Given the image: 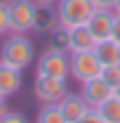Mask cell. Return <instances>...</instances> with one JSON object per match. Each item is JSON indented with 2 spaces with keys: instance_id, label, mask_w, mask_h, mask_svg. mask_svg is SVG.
Wrapping results in <instances>:
<instances>
[{
  "instance_id": "cell-1",
  "label": "cell",
  "mask_w": 120,
  "mask_h": 123,
  "mask_svg": "<svg viewBox=\"0 0 120 123\" xmlns=\"http://www.w3.org/2000/svg\"><path fill=\"white\" fill-rule=\"evenodd\" d=\"M33 55L35 50H33V43L26 38V33H12L0 47V62L21 71L33 64Z\"/></svg>"
},
{
  "instance_id": "cell-2",
  "label": "cell",
  "mask_w": 120,
  "mask_h": 123,
  "mask_svg": "<svg viewBox=\"0 0 120 123\" xmlns=\"http://www.w3.org/2000/svg\"><path fill=\"white\" fill-rule=\"evenodd\" d=\"M97 7L92 5V0H59L57 2V14H59V24L66 29H75V26H85L90 21L92 12Z\"/></svg>"
},
{
  "instance_id": "cell-3",
  "label": "cell",
  "mask_w": 120,
  "mask_h": 123,
  "mask_svg": "<svg viewBox=\"0 0 120 123\" xmlns=\"http://www.w3.org/2000/svg\"><path fill=\"white\" fill-rule=\"evenodd\" d=\"M35 76H49V78H66L71 76V55L47 47L40 55L35 64Z\"/></svg>"
},
{
  "instance_id": "cell-4",
  "label": "cell",
  "mask_w": 120,
  "mask_h": 123,
  "mask_svg": "<svg viewBox=\"0 0 120 123\" xmlns=\"http://www.w3.org/2000/svg\"><path fill=\"white\" fill-rule=\"evenodd\" d=\"M35 10H38V2L35 0H12L7 5L10 31L12 33H28V31H33Z\"/></svg>"
},
{
  "instance_id": "cell-5",
  "label": "cell",
  "mask_w": 120,
  "mask_h": 123,
  "mask_svg": "<svg viewBox=\"0 0 120 123\" xmlns=\"http://www.w3.org/2000/svg\"><path fill=\"white\" fill-rule=\"evenodd\" d=\"M104 71L101 62L97 59L94 50H87V52H71V76L78 80V83H87L92 78H99Z\"/></svg>"
},
{
  "instance_id": "cell-6",
  "label": "cell",
  "mask_w": 120,
  "mask_h": 123,
  "mask_svg": "<svg viewBox=\"0 0 120 123\" xmlns=\"http://www.w3.org/2000/svg\"><path fill=\"white\" fill-rule=\"evenodd\" d=\"M68 92L66 78H49V76H35L33 83V95L43 104H59L61 97Z\"/></svg>"
},
{
  "instance_id": "cell-7",
  "label": "cell",
  "mask_w": 120,
  "mask_h": 123,
  "mask_svg": "<svg viewBox=\"0 0 120 123\" xmlns=\"http://www.w3.org/2000/svg\"><path fill=\"white\" fill-rule=\"evenodd\" d=\"M80 95H82V99L87 102L90 109H99L106 99L113 97V88L99 76V78L87 80V83H80Z\"/></svg>"
},
{
  "instance_id": "cell-8",
  "label": "cell",
  "mask_w": 120,
  "mask_h": 123,
  "mask_svg": "<svg viewBox=\"0 0 120 123\" xmlns=\"http://www.w3.org/2000/svg\"><path fill=\"white\" fill-rule=\"evenodd\" d=\"M113 21H115V12L113 10H94L92 17H90V21L85 26L92 31V36L97 38V43H101V40H108L111 38Z\"/></svg>"
},
{
  "instance_id": "cell-9",
  "label": "cell",
  "mask_w": 120,
  "mask_h": 123,
  "mask_svg": "<svg viewBox=\"0 0 120 123\" xmlns=\"http://www.w3.org/2000/svg\"><path fill=\"white\" fill-rule=\"evenodd\" d=\"M57 107H59V111L64 114L66 123H75V121H80V118H82V116L90 111L87 102L82 99V95H80V92H66Z\"/></svg>"
},
{
  "instance_id": "cell-10",
  "label": "cell",
  "mask_w": 120,
  "mask_h": 123,
  "mask_svg": "<svg viewBox=\"0 0 120 123\" xmlns=\"http://www.w3.org/2000/svg\"><path fill=\"white\" fill-rule=\"evenodd\" d=\"M21 88V69H14L5 62H0V95L7 99Z\"/></svg>"
},
{
  "instance_id": "cell-11",
  "label": "cell",
  "mask_w": 120,
  "mask_h": 123,
  "mask_svg": "<svg viewBox=\"0 0 120 123\" xmlns=\"http://www.w3.org/2000/svg\"><path fill=\"white\" fill-rule=\"evenodd\" d=\"M59 26V14L54 5H38L35 19H33V31L38 33H52Z\"/></svg>"
},
{
  "instance_id": "cell-12",
  "label": "cell",
  "mask_w": 120,
  "mask_h": 123,
  "mask_svg": "<svg viewBox=\"0 0 120 123\" xmlns=\"http://www.w3.org/2000/svg\"><path fill=\"white\" fill-rule=\"evenodd\" d=\"M97 47V38L92 36L87 26H75L71 29V52H87Z\"/></svg>"
},
{
  "instance_id": "cell-13",
  "label": "cell",
  "mask_w": 120,
  "mask_h": 123,
  "mask_svg": "<svg viewBox=\"0 0 120 123\" xmlns=\"http://www.w3.org/2000/svg\"><path fill=\"white\" fill-rule=\"evenodd\" d=\"M94 55H97V59L101 62L104 69H106V66H115V64H120V45H118V43H113L111 38L97 43Z\"/></svg>"
},
{
  "instance_id": "cell-14",
  "label": "cell",
  "mask_w": 120,
  "mask_h": 123,
  "mask_svg": "<svg viewBox=\"0 0 120 123\" xmlns=\"http://www.w3.org/2000/svg\"><path fill=\"white\" fill-rule=\"evenodd\" d=\"M49 47L71 55V29H66V26H61V24H59L57 29L49 33Z\"/></svg>"
},
{
  "instance_id": "cell-15",
  "label": "cell",
  "mask_w": 120,
  "mask_h": 123,
  "mask_svg": "<svg viewBox=\"0 0 120 123\" xmlns=\"http://www.w3.org/2000/svg\"><path fill=\"white\" fill-rule=\"evenodd\" d=\"M97 111L101 114V118H104L106 123H120V99L115 95H113L111 99H106Z\"/></svg>"
},
{
  "instance_id": "cell-16",
  "label": "cell",
  "mask_w": 120,
  "mask_h": 123,
  "mask_svg": "<svg viewBox=\"0 0 120 123\" xmlns=\"http://www.w3.org/2000/svg\"><path fill=\"white\" fill-rule=\"evenodd\" d=\"M35 123H66V118H64V114L59 111L57 104H45V107L38 111Z\"/></svg>"
},
{
  "instance_id": "cell-17",
  "label": "cell",
  "mask_w": 120,
  "mask_h": 123,
  "mask_svg": "<svg viewBox=\"0 0 120 123\" xmlns=\"http://www.w3.org/2000/svg\"><path fill=\"white\" fill-rule=\"evenodd\" d=\"M101 78H104L111 88H118V85H120V64H115V66H106L104 71H101Z\"/></svg>"
},
{
  "instance_id": "cell-18",
  "label": "cell",
  "mask_w": 120,
  "mask_h": 123,
  "mask_svg": "<svg viewBox=\"0 0 120 123\" xmlns=\"http://www.w3.org/2000/svg\"><path fill=\"white\" fill-rule=\"evenodd\" d=\"M0 123H28V118L21 114V111H5L2 116H0Z\"/></svg>"
},
{
  "instance_id": "cell-19",
  "label": "cell",
  "mask_w": 120,
  "mask_h": 123,
  "mask_svg": "<svg viewBox=\"0 0 120 123\" xmlns=\"http://www.w3.org/2000/svg\"><path fill=\"white\" fill-rule=\"evenodd\" d=\"M75 123H106V121L101 118V114H99L97 109H90V111H87L80 121H75Z\"/></svg>"
},
{
  "instance_id": "cell-20",
  "label": "cell",
  "mask_w": 120,
  "mask_h": 123,
  "mask_svg": "<svg viewBox=\"0 0 120 123\" xmlns=\"http://www.w3.org/2000/svg\"><path fill=\"white\" fill-rule=\"evenodd\" d=\"M10 31V17H7V5H0V36Z\"/></svg>"
},
{
  "instance_id": "cell-21",
  "label": "cell",
  "mask_w": 120,
  "mask_h": 123,
  "mask_svg": "<svg viewBox=\"0 0 120 123\" xmlns=\"http://www.w3.org/2000/svg\"><path fill=\"white\" fill-rule=\"evenodd\" d=\"M111 40L120 45V14H115V21H113V31H111Z\"/></svg>"
},
{
  "instance_id": "cell-22",
  "label": "cell",
  "mask_w": 120,
  "mask_h": 123,
  "mask_svg": "<svg viewBox=\"0 0 120 123\" xmlns=\"http://www.w3.org/2000/svg\"><path fill=\"white\" fill-rule=\"evenodd\" d=\"M92 5H94L97 10H113L115 0H92Z\"/></svg>"
},
{
  "instance_id": "cell-23",
  "label": "cell",
  "mask_w": 120,
  "mask_h": 123,
  "mask_svg": "<svg viewBox=\"0 0 120 123\" xmlns=\"http://www.w3.org/2000/svg\"><path fill=\"white\" fill-rule=\"evenodd\" d=\"M5 111H7V104H5V97H2V95H0V116H2V114H5Z\"/></svg>"
},
{
  "instance_id": "cell-24",
  "label": "cell",
  "mask_w": 120,
  "mask_h": 123,
  "mask_svg": "<svg viewBox=\"0 0 120 123\" xmlns=\"http://www.w3.org/2000/svg\"><path fill=\"white\" fill-rule=\"evenodd\" d=\"M35 2H38V5H57L59 0H35Z\"/></svg>"
},
{
  "instance_id": "cell-25",
  "label": "cell",
  "mask_w": 120,
  "mask_h": 123,
  "mask_svg": "<svg viewBox=\"0 0 120 123\" xmlns=\"http://www.w3.org/2000/svg\"><path fill=\"white\" fill-rule=\"evenodd\" d=\"M113 12H115V14H120V0H115V5H113Z\"/></svg>"
},
{
  "instance_id": "cell-26",
  "label": "cell",
  "mask_w": 120,
  "mask_h": 123,
  "mask_svg": "<svg viewBox=\"0 0 120 123\" xmlns=\"http://www.w3.org/2000/svg\"><path fill=\"white\" fill-rule=\"evenodd\" d=\"M113 95H115V97L120 99V85H118V88H113Z\"/></svg>"
},
{
  "instance_id": "cell-27",
  "label": "cell",
  "mask_w": 120,
  "mask_h": 123,
  "mask_svg": "<svg viewBox=\"0 0 120 123\" xmlns=\"http://www.w3.org/2000/svg\"><path fill=\"white\" fill-rule=\"evenodd\" d=\"M10 2H12V0H0V5H10Z\"/></svg>"
}]
</instances>
